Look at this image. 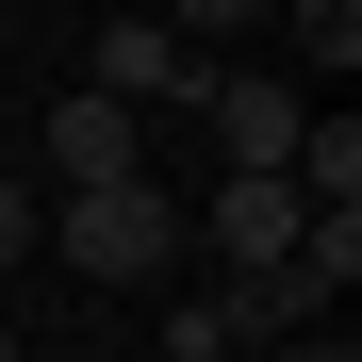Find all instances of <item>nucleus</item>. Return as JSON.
I'll use <instances>...</instances> for the list:
<instances>
[{"instance_id": "1a4fd4ad", "label": "nucleus", "mask_w": 362, "mask_h": 362, "mask_svg": "<svg viewBox=\"0 0 362 362\" xmlns=\"http://www.w3.org/2000/svg\"><path fill=\"white\" fill-rule=\"evenodd\" d=\"M296 362H346V346H296Z\"/></svg>"}, {"instance_id": "423d86ee", "label": "nucleus", "mask_w": 362, "mask_h": 362, "mask_svg": "<svg viewBox=\"0 0 362 362\" xmlns=\"http://www.w3.org/2000/svg\"><path fill=\"white\" fill-rule=\"evenodd\" d=\"M165 362H247V313H230V296H198V313H165Z\"/></svg>"}, {"instance_id": "0eeeda50", "label": "nucleus", "mask_w": 362, "mask_h": 362, "mask_svg": "<svg viewBox=\"0 0 362 362\" xmlns=\"http://www.w3.org/2000/svg\"><path fill=\"white\" fill-rule=\"evenodd\" d=\"M296 49H313V66L346 83V66H362V0H313V17H296Z\"/></svg>"}, {"instance_id": "f03ea898", "label": "nucleus", "mask_w": 362, "mask_h": 362, "mask_svg": "<svg viewBox=\"0 0 362 362\" xmlns=\"http://www.w3.org/2000/svg\"><path fill=\"white\" fill-rule=\"evenodd\" d=\"M83 83H99L115 115H148V99H198V33H181V17H99V33H83Z\"/></svg>"}, {"instance_id": "f257e3e1", "label": "nucleus", "mask_w": 362, "mask_h": 362, "mask_svg": "<svg viewBox=\"0 0 362 362\" xmlns=\"http://www.w3.org/2000/svg\"><path fill=\"white\" fill-rule=\"evenodd\" d=\"M66 264H83V280H165V264H181V198H165V181L66 198Z\"/></svg>"}, {"instance_id": "6e6552de", "label": "nucleus", "mask_w": 362, "mask_h": 362, "mask_svg": "<svg viewBox=\"0 0 362 362\" xmlns=\"http://www.w3.org/2000/svg\"><path fill=\"white\" fill-rule=\"evenodd\" d=\"M0 264H33V198H17V181H0Z\"/></svg>"}, {"instance_id": "20e7f679", "label": "nucleus", "mask_w": 362, "mask_h": 362, "mask_svg": "<svg viewBox=\"0 0 362 362\" xmlns=\"http://www.w3.org/2000/svg\"><path fill=\"white\" fill-rule=\"evenodd\" d=\"M214 148H230V181H280L296 165V83H214Z\"/></svg>"}, {"instance_id": "9d476101", "label": "nucleus", "mask_w": 362, "mask_h": 362, "mask_svg": "<svg viewBox=\"0 0 362 362\" xmlns=\"http://www.w3.org/2000/svg\"><path fill=\"white\" fill-rule=\"evenodd\" d=\"M0 362H17V329H0Z\"/></svg>"}, {"instance_id": "39448f33", "label": "nucleus", "mask_w": 362, "mask_h": 362, "mask_svg": "<svg viewBox=\"0 0 362 362\" xmlns=\"http://www.w3.org/2000/svg\"><path fill=\"white\" fill-rule=\"evenodd\" d=\"M296 230H313V214H296V181H214V247L247 264V280H264V264L296 247Z\"/></svg>"}, {"instance_id": "7ed1b4c3", "label": "nucleus", "mask_w": 362, "mask_h": 362, "mask_svg": "<svg viewBox=\"0 0 362 362\" xmlns=\"http://www.w3.org/2000/svg\"><path fill=\"white\" fill-rule=\"evenodd\" d=\"M49 165H66V198H99V181H148V165H132V115H115L99 83H66V99H49Z\"/></svg>"}]
</instances>
